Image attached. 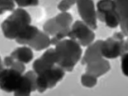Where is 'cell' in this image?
<instances>
[{"label": "cell", "mask_w": 128, "mask_h": 96, "mask_svg": "<svg viewBox=\"0 0 128 96\" xmlns=\"http://www.w3.org/2000/svg\"><path fill=\"white\" fill-rule=\"evenodd\" d=\"M58 66L65 71L71 72L80 60L82 54L81 46L72 39H63L54 48Z\"/></svg>", "instance_id": "1"}, {"label": "cell", "mask_w": 128, "mask_h": 96, "mask_svg": "<svg viewBox=\"0 0 128 96\" xmlns=\"http://www.w3.org/2000/svg\"><path fill=\"white\" fill-rule=\"evenodd\" d=\"M32 22V18L26 10L22 8H18L13 10V12L2 24V30L5 38L16 39L26 26Z\"/></svg>", "instance_id": "2"}, {"label": "cell", "mask_w": 128, "mask_h": 96, "mask_svg": "<svg viewBox=\"0 0 128 96\" xmlns=\"http://www.w3.org/2000/svg\"><path fill=\"white\" fill-rule=\"evenodd\" d=\"M124 36L122 32H115L112 37L102 41L100 51L103 58L115 59L128 51V42Z\"/></svg>", "instance_id": "3"}, {"label": "cell", "mask_w": 128, "mask_h": 96, "mask_svg": "<svg viewBox=\"0 0 128 96\" xmlns=\"http://www.w3.org/2000/svg\"><path fill=\"white\" fill-rule=\"evenodd\" d=\"M65 76V70L59 66H53L37 75L36 90L43 93L48 88L54 87Z\"/></svg>", "instance_id": "4"}, {"label": "cell", "mask_w": 128, "mask_h": 96, "mask_svg": "<svg viewBox=\"0 0 128 96\" xmlns=\"http://www.w3.org/2000/svg\"><path fill=\"white\" fill-rule=\"evenodd\" d=\"M83 21L78 20L73 24L67 36L76 41L80 46H88L96 38V34Z\"/></svg>", "instance_id": "5"}, {"label": "cell", "mask_w": 128, "mask_h": 96, "mask_svg": "<svg viewBox=\"0 0 128 96\" xmlns=\"http://www.w3.org/2000/svg\"><path fill=\"white\" fill-rule=\"evenodd\" d=\"M72 20V16L70 13L62 12L47 20L43 26V30L49 35L54 36L59 32L70 28Z\"/></svg>", "instance_id": "6"}, {"label": "cell", "mask_w": 128, "mask_h": 96, "mask_svg": "<svg viewBox=\"0 0 128 96\" xmlns=\"http://www.w3.org/2000/svg\"><path fill=\"white\" fill-rule=\"evenodd\" d=\"M22 79V74L17 70L3 68L0 72V89L7 93L14 92L20 86Z\"/></svg>", "instance_id": "7"}, {"label": "cell", "mask_w": 128, "mask_h": 96, "mask_svg": "<svg viewBox=\"0 0 128 96\" xmlns=\"http://www.w3.org/2000/svg\"><path fill=\"white\" fill-rule=\"evenodd\" d=\"M78 10L83 22L92 30L98 28L97 16L93 0H76Z\"/></svg>", "instance_id": "8"}, {"label": "cell", "mask_w": 128, "mask_h": 96, "mask_svg": "<svg viewBox=\"0 0 128 96\" xmlns=\"http://www.w3.org/2000/svg\"><path fill=\"white\" fill-rule=\"evenodd\" d=\"M57 60L54 49H49L39 58L34 61L33 64L34 70L38 75L54 66V64L57 63Z\"/></svg>", "instance_id": "9"}, {"label": "cell", "mask_w": 128, "mask_h": 96, "mask_svg": "<svg viewBox=\"0 0 128 96\" xmlns=\"http://www.w3.org/2000/svg\"><path fill=\"white\" fill-rule=\"evenodd\" d=\"M115 4V11L119 19L121 31L126 36L128 35V1L114 0Z\"/></svg>", "instance_id": "10"}, {"label": "cell", "mask_w": 128, "mask_h": 96, "mask_svg": "<svg viewBox=\"0 0 128 96\" xmlns=\"http://www.w3.org/2000/svg\"><path fill=\"white\" fill-rule=\"evenodd\" d=\"M111 68L110 64L104 58L98 61L86 64V73L96 78H99L108 72Z\"/></svg>", "instance_id": "11"}, {"label": "cell", "mask_w": 128, "mask_h": 96, "mask_svg": "<svg viewBox=\"0 0 128 96\" xmlns=\"http://www.w3.org/2000/svg\"><path fill=\"white\" fill-rule=\"evenodd\" d=\"M102 41L101 40H99L88 46L84 52V56L82 58V64L86 65L90 63L100 60L103 58L100 51V45Z\"/></svg>", "instance_id": "12"}, {"label": "cell", "mask_w": 128, "mask_h": 96, "mask_svg": "<svg viewBox=\"0 0 128 96\" xmlns=\"http://www.w3.org/2000/svg\"><path fill=\"white\" fill-rule=\"evenodd\" d=\"M29 47L36 51L44 50L51 45V38L46 32L40 30L28 44Z\"/></svg>", "instance_id": "13"}, {"label": "cell", "mask_w": 128, "mask_h": 96, "mask_svg": "<svg viewBox=\"0 0 128 96\" xmlns=\"http://www.w3.org/2000/svg\"><path fill=\"white\" fill-rule=\"evenodd\" d=\"M39 31L36 26L30 24L20 32L15 40L16 42L20 45H28V43L35 37Z\"/></svg>", "instance_id": "14"}, {"label": "cell", "mask_w": 128, "mask_h": 96, "mask_svg": "<svg viewBox=\"0 0 128 96\" xmlns=\"http://www.w3.org/2000/svg\"><path fill=\"white\" fill-rule=\"evenodd\" d=\"M10 56L15 60L24 64H28L34 58V52L30 47L22 46L18 48L11 53Z\"/></svg>", "instance_id": "15"}, {"label": "cell", "mask_w": 128, "mask_h": 96, "mask_svg": "<svg viewBox=\"0 0 128 96\" xmlns=\"http://www.w3.org/2000/svg\"><path fill=\"white\" fill-rule=\"evenodd\" d=\"M97 19L100 22H105L106 26L110 28H116L119 26V19L115 11V7L104 12Z\"/></svg>", "instance_id": "16"}, {"label": "cell", "mask_w": 128, "mask_h": 96, "mask_svg": "<svg viewBox=\"0 0 128 96\" xmlns=\"http://www.w3.org/2000/svg\"><path fill=\"white\" fill-rule=\"evenodd\" d=\"M32 92H34V90L32 82L28 77L23 75L20 86L14 92V95L17 96H28Z\"/></svg>", "instance_id": "17"}, {"label": "cell", "mask_w": 128, "mask_h": 96, "mask_svg": "<svg viewBox=\"0 0 128 96\" xmlns=\"http://www.w3.org/2000/svg\"><path fill=\"white\" fill-rule=\"evenodd\" d=\"M81 83L83 86L87 88H92L98 83V78L90 74L85 73L81 77Z\"/></svg>", "instance_id": "18"}, {"label": "cell", "mask_w": 128, "mask_h": 96, "mask_svg": "<svg viewBox=\"0 0 128 96\" xmlns=\"http://www.w3.org/2000/svg\"><path fill=\"white\" fill-rule=\"evenodd\" d=\"M15 6L14 0H0V15L7 11H13Z\"/></svg>", "instance_id": "19"}, {"label": "cell", "mask_w": 128, "mask_h": 96, "mask_svg": "<svg viewBox=\"0 0 128 96\" xmlns=\"http://www.w3.org/2000/svg\"><path fill=\"white\" fill-rule=\"evenodd\" d=\"M76 3V0H62L58 5V9L61 12H67V10Z\"/></svg>", "instance_id": "20"}, {"label": "cell", "mask_w": 128, "mask_h": 96, "mask_svg": "<svg viewBox=\"0 0 128 96\" xmlns=\"http://www.w3.org/2000/svg\"><path fill=\"white\" fill-rule=\"evenodd\" d=\"M19 7L34 6L38 4V0H14Z\"/></svg>", "instance_id": "21"}, {"label": "cell", "mask_w": 128, "mask_h": 96, "mask_svg": "<svg viewBox=\"0 0 128 96\" xmlns=\"http://www.w3.org/2000/svg\"><path fill=\"white\" fill-rule=\"evenodd\" d=\"M121 56V69L122 73L124 76H128V52H125L120 56Z\"/></svg>", "instance_id": "22"}, {"label": "cell", "mask_w": 128, "mask_h": 96, "mask_svg": "<svg viewBox=\"0 0 128 96\" xmlns=\"http://www.w3.org/2000/svg\"><path fill=\"white\" fill-rule=\"evenodd\" d=\"M26 77H28L30 82H32V84L34 87V92L36 90V78H37V74L35 72L34 70H29L26 74H24Z\"/></svg>", "instance_id": "23"}, {"label": "cell", "mask_w": 128, "mask_h": 96, "mask_svg": "<svg viewBox=\"0 0 128 96\" xmlns=\"http://www.w3.org/2000/svg\"><path fill=\"white\" fill-rule=\"evenodd\" d=\"M10 68H13V69L17 70V71L21 73V74L24 73V72L26 70V67H25L24 64L21 62L18 61V60L14 62L13 64H12Z\"/></svg>", "instance_id": "24"}, {"label": "cell", "mask_w": 128, "mask_h": 96, "mask_svg": "<svg viewBox=\"0 0 128 96\" xmlns=\"http://www.w3.org/2000/svg\"><path fill=\"white\" fill-rule=\"evenodd\" d=\"M14 61L15 59L13 57H12L11 56H6L4 58L3 63H4V65L6 66V67H10V68Z\"/></svg>", "instance_id": "25"}, {"label": "cell", "mask_w": 128, "mask_h": 96, "mask_svg": "<svg viewBox=\"0 0 128 96\" xmlns=\"http://www.w3.org/2000/svg\"><path fill=\"white\" fill-rule=\"evenodd\" d=\"M3 69V63L2 62V59H1V57H0V72L2 71Z\"/></svg>", "instance_id": "26"}]
</instances>
